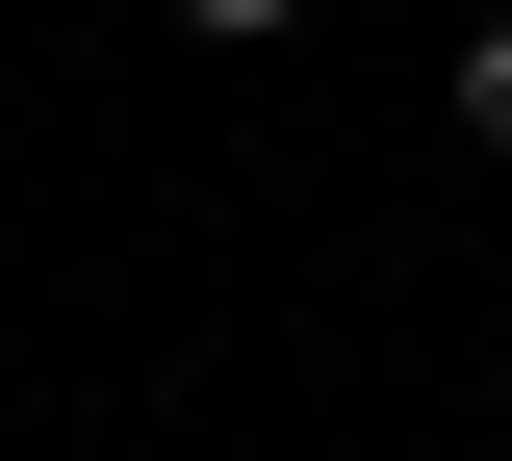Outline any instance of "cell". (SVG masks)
I'll list each match as a JSON object with an SVG mask.
<instances>
[{
  "instance_id": "cell-1",
  "label": "cell",
  "mask_w": 512,
  "mask_h": 461,
  "mask_svg": "<svg viewBox=\"0 0 512 461\" xmlns=\"http://www.w3.org/2000/svg\"><path fill=\"white\" fill-rule=\"evenodd\" d=\"M461 154H512V26H461Z\"/></svg>"
},
{
  "instance_id": "cell-2",
  "label": "cell",
  "mask_w": 512,
  "mask_h": 461,
  "mask_svg": "<svg viewBox=\"0 0 512 461\" xmlns=\"http://www.w3.org/2000/svg\"><path fill=\"white\" fill-rule=\"evenodd\" d=\"M154 26H205V52H282V26H308V0H154Z\"/></svg>"
}]
</instances>
